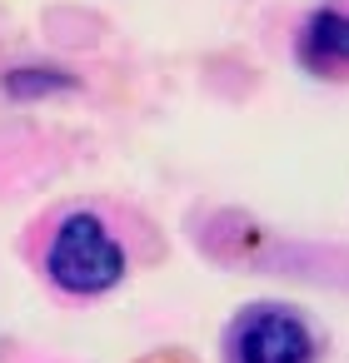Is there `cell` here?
<instances>
[{"instance_id": "obj_3", "label": "cell", "mask_w": 349, "mask_h": 363, "mask_svg": "<svg viewBox=\"0 0 349 363\" xmlns=\"http://www.w3.org/2000/svg\"><path fill=\"white\" fill-rule=\"evenodd\" d=\"M294 60L314 80H349V6H314L294 30Z\"/></svg>"}, {"instance_id": "obj_4", "label": "cell", "mask_w": 349, "mask_h": 363, "mask_svg": "<svg viewBox=\"0 0 349 363\" xmlns=\"http://www.w3.org/2000/svg\"><path fill=\"white\" fill-rule=\"evenodd\" d=\"M0 90L11 100H45V95H65L75 90V75L60 70V65H16L0 75Z\"/></svg>"}, {"instance_id": "obj_1", "label": "cell", "mask_w": 349, "mask_h": 363, "mask_svg": "<svg viewBox=\"0 0 349 363\" xmlns=\"http://www.w3.org/2000/svg\"><path fill=\"white\" fill-rule=\"evenodd\" d=\"M45 279L60 289V294H75V298H100L110 294L120 279H125V244L115 239V229L90 214V209H75L65 214L50 239H45Z\"/></svg>"}, {"instance_id": "obj_2", "label": "cell", "mask_w": 349, "mask_h": 363, "mask_svg": "<svg viewBox=\"0 0 349 363\" xmlns=\"http://www.w3.org/2000/svg\"><path fill=\"white\" fill-rule=\"evenodd\" d=\"M225 363H319V333L289 303H249L225 323Z\"/></svg>"}]
</instances>
